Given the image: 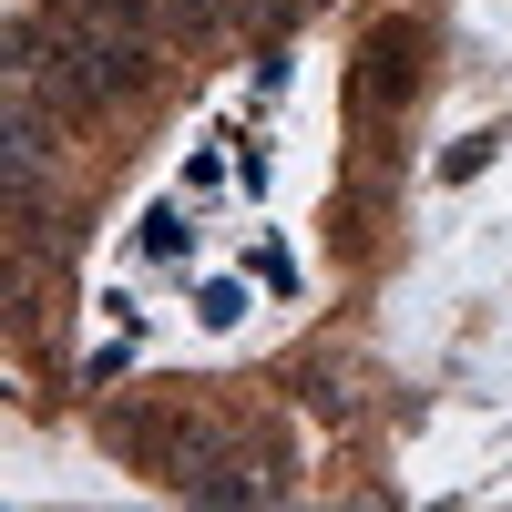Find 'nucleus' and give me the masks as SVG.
Masks as SVG:
<instances>
[{
	"label": "nucleus",
	"instance_id": "1",
	"mask_svg": "<svg viewBox=\"0 0 512 512\" xmlns=\"http://www.w3.org/2000/svg\"><path fill=\"white\" fill-rule=\"evenodd\" d=\"M410 82H420V72H410V41H400V31H390V41H369V72H359V103H400Z\"/></svg>",
	"mask_w": 512,
	"mask_h": 512
},
{
	"label": "nucleus",
	"instance_id": "2",
	"mask_svg": "<svg viewBox=\"0 0 512 512\" xmlns=\"http://www.w3.org/2000/svg\"><path fill=\"white\" fill-rule=\"evenodd\" d=\"M164 11H175V21H195V31H205V21H216V0H164Z\"/></svg>",
	"mask_w": 512,
	"mask_h": 512
}]
</instances>
